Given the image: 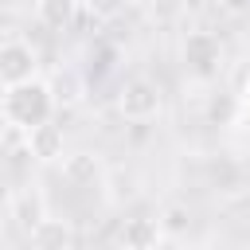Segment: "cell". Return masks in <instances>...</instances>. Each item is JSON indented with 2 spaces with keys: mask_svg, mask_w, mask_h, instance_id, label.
<instances>
[{
  "mask_svg": "<svg viewBox=\"0 0 250 250\" xmlns=\"http://www.w3.org/2000/svg\"><path fill=\"white\" fill-rule=\"evenodd\" d=\"M4 117L20 129H35L51 117V90L43 82H23V86H12L4 94Z\"/></svg>",
  "mask_w": 250,
  "mask_h": 250,
  "instance_id": "1",
  "label": "cell"
},
{
  "mask_svg": "<svg viewBox=\"0 0 250 250\" xmlns=\"http://www.w3.org/2000/svg\"><path fill=\"white\" fill-rule=\"evenodd\" d=\"M31 74H35V51L27 43H20V39L0 43V82L12 90V86L31 82Z\"/></svg>",
  "mask_w": 250,
  "mask_h": 250,
  "instance_id": "2",
  "label": "cell"
},
{
  "mask_svg": "<svg viewBox=\"0 0 250 250\" xmlns=\"http://www.w3.org/2000/svg\"><path fill=\"white\" fill-rule=\"evenodd\" d=\"M156 109H160V98H156V90H152L145 78L125 82V90H121V113H125V117L145 121V117H152Z\"/></svg>",
  "mask_w": 250,
  "mask_h": 250,
  "instance_id": "3",
  "label": "cell"
},
{
  "mask_svg": "<svg viewBox=\"0 0 250 250\" xmlns=\"http://www.w3.org/2000/svg\"><path fill=\"white\" fill-rule=\"evenodd\" d=\"M184 62H191V70H199V74H211L219 62V43L211 35H191L184 43Z\"/></svg>",
  "mask_w": 250,
  "mask_h": 250,
  "instance_id": "4",
  "label": "cell"
},
{
  "mask_svg": "<svg viewBox=\"0 0 250 250\" xmlns=\"http://www.w3.org/2000/svg\"><path fill=\"white\" fill-rule=\"evenodd\" d=\"M156 238H160V227L152 219H129L125 234H121V242L129 250H156Z\"/></svg>",
  "mask_w": 250,
  "mask_h": 250,
  "instance_id": "5",
  "label": "cell"
},
{
  "mask_svg": "<svg viewBox=\"0 0 250 250\" xmlns=\"http://www.w3.org/2000/svg\"><path fill=\"white\" fill-rule=\"evenodd\" d=\"M31 238H35L39 250H66L70 246V230L62 223H55V219H39L35 230H31Z\"/></svg>",
  "mask_w": 250,
  "mask_h": 250,
  "instance_id": "6",
  "label": "cell"
},
{
  "mask_svg": "<svg viewBox=\"0 0 250 250\" xmlns=\"http://www.w3.org/2000/svg\"><path fill=\"white\" fill-rule=\"evenodd\" d=\"M27 137H31V148H35V156H55V148L62 145V137H59V129H55L51 121L35 125Z\"/></svg>",
  "mask_w": 250,
  "mask_h": 250,
  "instance_id": "7",
  "label": "cell"
},
{
  "mask_svg": "<svg viewBox=\"0 0 250 250\" xmlns=\"http://www.w3.org/2000/svg\"><path fill=\"white\" fill-rule=\"evenodd\" d=\"M90 8H94L98 16H109V12H117V8H121V0H90Z\"/></svg>",
  "mask_w": 250,
  "mask_h": 250,
  "instance_id": "8",
  "label": "cell"
}]
</instances>
